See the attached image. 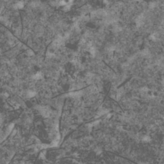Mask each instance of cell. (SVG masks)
I'll use <instances>...</instances> for the list:
<instances>
[{"instance_id": "1", "label": "cell", "mask_w": 164, "mask_h": 164, "mask_svg": "<svg viewBox=\"0 0 164 164\" xmlns=\"http://www.w3.org/2000/svg\"><path fill=\"white\" fill-rule=\"evenodd\" d=\"M39 112L40 114L43 116V117L45 118H47V117H49V116L51 115V110L48 108V107H40L39 108Z\"/></svg>"}, {"instance_id": "2", "label": "cell", "mask_w": 164, "mask_h": 164, "mask_svg": "<svg viewBox=\"0 0 164 164\" xmlns=\"http://www.w3.org/2000/svg\"><path fill=\"white\" fill-rule=\"evenodd\" d=\"M33 78L35 79V80H39V79H41L42 78H43V75H42V73L39 72V73L35 74V75L33 76Z\"/></svg>"}, {"instance_id": "3", "label": "cell", "mask_w": 164, "mask_h": 164, "mask_svg": "<svg viewBox=\"0 0 164 164\" xmlns=\"http://www.w3.org/2000/svg\"><path fill=\"white\" fill-rule=\"evenodd\" d=\"M35 95V93L34 91H29L27 92V94H26V96H27L28 98H31V97H34Z\"/></svg>"}]
</instances>
